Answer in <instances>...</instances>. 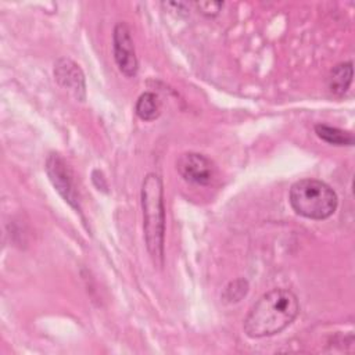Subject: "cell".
Returning <instances> with one entry per match:
<instances>
[{
  "label": "cell",
  "mask_w": 355,
  "mask_h": 355,
  "mask_svg": "<svg viewBox=\"0 0 355 355\" xmlns=\"http://www.w3.org/2000/svg\"><path fill=\"white\" fill-rule=\"evenodd\" d=\"M297 295L287 288H273L265 293L250 309L243 329L250 338H262L279 334L298 316Z\"/></svg>",
  "instance_id": "6da1fadb"
},
{
  "label": "cell",
  "mask_w": 355,
  "mask_h": 355,
  "mask_svg": "<svg viewBox=\"0 0 355 355\" xmlns=\"http://www.w3.org/2000/svg\"><path fill=\"white\" fill-rule=\"evenodd\" d=\"M141 209L143 230L147 251L155 263L161 265L164 259V233H165V208L164 186L157 173H147L141 184Z\"/></svg>",
  "instance_id": "7a4b0ae2"
},
{
  "label": "cell",
  "mask_w": 355,
  "mask_h": 355,
  "mask_svg": "<svg viewBox=\"0 0 355 355\" xmlns=\"http://www.w3.org/2000/svg\"><path fill=\"white\" fill-rule=\"evenodd\" d=\"M290 205L301 216L322 220L337 208L336 191L322 180L301 179L290 189Z\"/></svg>",
  "instance_id": "3957f363"
},
{
  "label": "cell",
  "mask_w": 355,
  "mask_h": 355,
  "mask_svg": "<svg viewBox=\"0 0 355 355\" xmlns=\"http://www.w3.org/2000/svg\"><path fill=\"white\" fill-rule=\"evenodd\" d=\"M46 172L49 175L50 182L58 194L75 209H80L79 207V196L75 187L73 175L65 162V159L57 154L51 153L46 159Z\"/></svg>",
  "instance_id": "277c9868"
},
{
  "label": "cell",
  "mask_w": 355,
  "mask_h": 355,
  "mask_svg": "<svg viewBox=\"0 0 355 355\" xmlns=\"http://www.w3.org/2000/svg\"><path fill=\"white\" fill-rule=\"evenodd\" d=\"M112 40H114V44H112L114 58L119 71L128 78L135 76L139 69V61L136 57L130 29L125 22H118L115 25Z\"/></svg>",
  "instance_id": "5b68a950"
},
{
  "label": "cell",
  "mask_w": 355,
  "mask_h": 355,
  "mask_svg": "<svg viewBox=\"0 0 355 355\" xmlns=\"http://www.w3.org/2000/svg\"><path fill=\"white\" fill-rule=\"evenodd\" d=\"M176 169L179 175L196 184H209L214 179V164L209 158L198 153H184L176 161Z\"/></svg>",
  "instance_id": "8992f818"
},
{
  "label": "cell",
  "mask_w": 355,
  "mask_h": 355,
  "mask_svg": "<svg viewBox=\"0 0 355 355\" xmlns=\"http://www.w3.org/2000/svg\"><path fill=\"white\" fill-rule=\"evenodd\" d=\"M54 78L60 86L68 89L78 100H85V75L76 62L69 58H60L54 65Z\"/></svg>",
  "instance_id": "52a82bcc"
},
{
  "label": "cell",
  "mask_w": 355,
  "mask_h": 355,
  "mask_svg": "<svg viewBox=\"0 0 355 355\" xmlns=\"http://www.w3.org/2000/svg\"><path fill=\"white\" fill-rule=\"evenodd\" d=\"M352 82V62L336 65L329 75V89L336 96H343Z\"/></svg>",
  "instance_id": "ba28073f"
},
{
  "label": "cell",
  "mask_w": 355,
  "mask_h": 355,
  "mask_svg": "<svg viewBox=\"0 0 355 355\" xmlns=\"http://www.w3.org/2000/svg\"><path fill=\"white\" fill-rule=\"evenodd\" d=\"M315 133L318 137L324 140L329 144L334 146H354V135L348 130H343L340 128L329 126L324 123L315 125Z\"/></svg>",
  "instance_id": "9c48e42d"
},
{
  "label": "cell",
  "mask_w": 355,
  "mask_h": 355,
  "mask_svg": "<svg viewBox=\"0 0 355 355\" xmlns=\"http://www.w3.org/2000/svg\"><path fill=\"white\" fill-rule=\"evenodd\" d=\"M135 111L137 116L143 121H154L155 118H158L161 112V104L157 94L151 92L143 93L136 101Z\"/></svg>",
  "instance_id": "30bf717a"
},
{
  "label": "cell",
  "mask_w": 355,
  "mask_h": 355,
  "mask_svg": "<svg viewBox=\"0 0 355 355\" xmlns=\"http://www.w3.org/2000/svg\"><path fill=\"white\" fill-rule=\"evenodd\" d=\"M196 6L201 14L207 17H215L220 11L223 3L222 1H197Z\"/></svg>",
  "instance_id": "8fae6325"
}]
</instances>
